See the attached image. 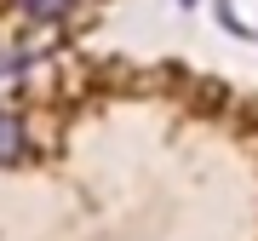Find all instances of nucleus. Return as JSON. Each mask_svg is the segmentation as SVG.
I'll list each match as a JSON object with an SVG mask.
<instances>
[{"instance_id": "nucleus-2", "label": "nucleus", "mask_w": 258, "mask_h": 241, "mask_svg": "<svg viewBox=\"0 0 258 241\" xmlns=\"http://www.w3.org/2000/svg\"><path fill=\"white\" fill-rule=\"evenodd\" d=\"M29 12H35V18H63V12L75 6V0H23Z\"/></svg>"}, {"instance_id": "nucleus-1", "label": "nucleus", "mask_w": 258, "mask_h": 241, "mask_svg": "<svg viewBox=\"0 0 258 241\" xmlns=\"http://www.w3.org/2000/svg\"><path fill=\"white\" fill-rule=\"evenodd\" d=\"M18 149H23V127L12 115H0V161H18Z\"/></svg>"}]
</instances>
